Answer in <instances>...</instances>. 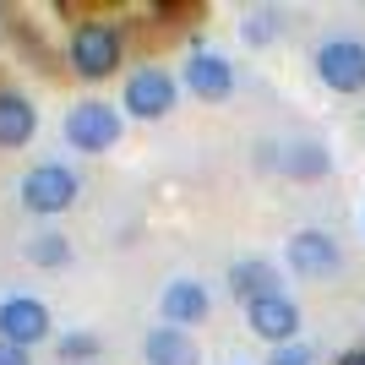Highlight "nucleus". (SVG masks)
Returning a JSON list of instances; mask_svg holds the SVG:
<instances>
[{
    "mask_svg": "<svg viewBox=\"0 0 365 365\" xmlns=\"http://www.w3.org/2000/svg\"><path fill=\"white\" fill-rule=\"evenodd\" d=\"M120 55H125V44H120V28H115V22H82V28L71 33V66H76V76H88V82L109 76L120 66Z\"/></svg>",
    "mask_w": 365,
    "mask_h": 365,
    "instance_id": "nucleus-1",
    "label": "nucleus"
},
{
    "mask_svg": "<svg viewBox=\"0 0 365 365\" xmlns=\"http://www.w3.org/2000/svg\"><path fill=\"white\" fill-rule=\"evenodd\" d=\"M66 142H71L76 153H109L120 142V109L98 104V98L76 104L71 115H66Z\"/></svg>",
    "mask_w": 365,
    "mask_h": 365,
    "instance_id": "nucleus-2",
    "label": "nucleus"
},
{
    "mask_svg": "<svg viewBox=\"0 0 365 365\" xmlns=\"http://www.w3.org/2000/svg\"><path fill=\"white\" fill-rule=\"evenodd\" d=\"M22 207L28 213H66L76 202V175L66 164H33L28 175H22Z\"/></svg>",
    "mask_w": 365,
    "mask_h": 365,
    "instance_id": "nucleus-3",
    "label": "nucleus"
},
{
    "mask_svg": "<svg viewBox=\"0 0 365 365\" xmlns=\"http://www.w3.org/2000/svg\"><path fill=\"white\" fill-rule=\"evenodd\" d=\"M120 109H125V115H137V120H164L169 109H175V82H169V71H158V66L131 71V76H125Z\"/></svg>",
    "mask_w": 365,
    "mask_h": 365,
    "instance_id": "nucleus-4",
    "label": "nucleus"
},
{
    "mask_svg": "<svg viewBox=\"0 0 365 365\" xmlns=\"http://www.w3.org/2000/svg\"><path fill=\"white\" fill-rule=\"evenodd\" d=\"M317 76L333 93H360L365 88V44L360 38H327L317 49Z\"/></svg>",
    "mask_w": 365,
    "mask_h": 365,
    "instance_id": "nucleus-5",
    "label": "nucleus"
},
{
    "mask_svg": "<svg viewBox=\"0 0 365 365\" xmlns=\"http://www.w3.org/2000/svg\"><path fill=\"white\" fill-rule=\"evenodd\" d=\"M284 262H289V273H300V278H327V273H338V267H344L338 240L327 235V229H300V235H289Z\"/></svg>",
    "mask_w": 365,
    "mask_h": 365,
    "instance_id": "nucleus-6",
    "label": "nucleus"
},
{
    "mask_svg": "<svg viewBox=\"0 0 365 365\" xmlns=\"http://www.w3.org/2000/svg\"><path fill=\"white\" fill-rule=\"evenodd\" d=\"M245 327H251L257 338H267L273 349H284V344H294V333H300V305H294L289 294L251 300L245 305Z\"/></svg>",
    "mask_w": 365,
    "mask_h": 365,
    "instance_id": "nucleus-7",
    "label": "nucleus"
},
{
    "mask_svg": "<svg viewBox=\"0 0 365 365\" xmlns=\"http://www.w3.org/2000/svg\"><path fill=\"white\" fill-rule=\"evenodd\" d=\"M0 338H6V344H16V349L44 344V338H49V311H44V300H33V294H11V300H0Z\"/></svg>",
    "mask_w": 365,
    "mask_h": 365,
    "instance_id": "nucleus-8",
    "label": "nucleus"
},
{
    "mask_svg": "<svg viewBox=\"0 0 365 365\" xmlns=\"http://www.w3.org/2000/svg\"><path fill=\"white\" fill-rule=\"evenodd\" d=\"M185 88L197 93V98H207V104H218V98H229V88H235V66H229L224 55H213V49H197V55L185 61Z\"/></svg>",
    "mask_w": 365,
    "mask_h": 365,
    "instance_id": "nucleus-9",
    "label": "nucleus"
},
{
    "mask_svg": "<svg viewBox=\"0 0 365 365\" xmlns=\"http://www.w3.org/2000/svg\"><path fill=\"white\" fill-rule=\"evenodd\" d=\"M142 354H148V365H202V349L191 344L185 327H153L142 338Z\"/></svg>",
    "mask_w": 365,
    "mask_h": 365,
    "instance_id": "nucleus-10",
    "label": "nucleus"
},
{
    "mask_svg": "<svg viewBox=\"0 0 365 365\" xmlns=\"http://www.w3.org/2000/svg\"><path fill=\"white\" fill-rule=\"evenodd\" d=\"M207 289H202L197 278H175V284H169L164 289V322L169 327H191V322H202L207 317Z\"/></svg>",
    "mask_w": 365,
    "mask_h": 365,
    "instance_id": "nucleus-11",
    "label": "nucleus"
},
{
    "mask_svg": "<svg viewBox=\"0 0 365 365\" xmlns=\"http://www.w3.org/2000/svg\"><path fill=\"white\" fill-rule=\"evenodd\" d=\"M38 131V109L22 93H0V148H22Z\"/></svg>",
    "mask_w": 365,
    "mask_h": 365,
    "instance_id": "nucleus-12",
    "label": "nucleus"
},
{
    "mask_svg": "<svg viewBox=\"0 0 365 365\" xmlns=\"http://www.w3.org/2000/svg\"><path fill=\"white\" fill-rule=\"evenodd\" d=\"M229 289L240 294L245 305H251V300H267V294H278V267H273V262H262V257L235 262V267H229Z\"/></svg>",
    "mask_w": 365,
    "mask_h": 365,
    "instance_id": "nucleus-13",
    "label": "nucleus"
},
{
    "mask_svg": "<svg viewBox=\"0 0 365 365\" xmlns=\"http://www.w3.org/2000/svg\"><path fill=\"white\" fill-rule=\"evenodd\" d=\"M284 175H294V180H322L327 169H333V158H327V148H317V142H289V148H278L273 158Z\"/></svg>",
    "mask_w": 365,
    "mask_h": 365,
    "instance_id": "nucleus-14",
    "label": "nucleus"
},
{
    "mask_svg": "<svg viewBox=\"0 0 365 365\" xmlns=\"http://www.w3.org/2000/svg\"><path fill=\"white\" fill-rule=\"evenodd\" d=\"M28 262H33V267H66V262H71L66 235H33V240H28Z\"/></svg>",
    "mask_w": 365,
    "mask_h": 365,
    "instance_id": "nucleus-15",
    "label": "nucleus"
},
{
    "mask_svg": "<svg viewBox=\"0 0 365 365\" xmlns=\"http://www.w3.org/2000/svg\"><path fill=\"white\" fill-rule=\"evenodd\" d=\"M93 354H98L93 333H61V360H93Z\"/></svg>",
    "mask_w": 365,
    "mask_h": 365,
    "instance_id": "nucleus-16",
    "label": "nucleus"
},
{
    "mask_svg": "<svg viewBox=\"0 0 365 365\" xmlns=\"http://www.w3.org/2000/svg\"><path fill=\"white\" fill-rule=\"evenodd\" d=\"M273 28H278V11H257L251 22H245V38H251V44H267Z\"/></svg>",
    "mask_w": 365,
    "mask_h": 365,
    "instance_id": "nucleus-17",
    "label": "nucleus"
},
{
    "mask_svg": "<svg viewBox=\"0 0 365 365\" xmlns=\"http://www.w3.org/2000/svg\"><path fill=\"white\" fill-rule=\"evenodd\" d=\"M267 365H311V349H305V344H284V349H273Z\"/></svg>",
    "mask_w": 365,
    "mask_h": 365,
    "instance_id": "nucleus-18",
    "label": "nucleus"
},
{
    "mask_svg": "<svg viewBox=\"0 0 365 365\" xmlns=\"http://www.w3.org/2000/svg\"><path fill=\"white\" fill-rule=\"evenodd\" d=\"M0 365H33V360H28V349H16V344L0 338Z\"/></svg>",
    "mask_w": 365,
    "mask_h": 365,
    "instance_id": "nucleus-19",
    "label": "nucleus"
},
{
    "mask_svg": "<svg viewBox=\"0 0 365 365\" xmlns=\"http://www.w3.org/2000/svg\"><path fill=\"white\" fill-rule=\"evenodd\" d=\"M338 365H365V349H349V354H344Z\"/></svg>",
    "mask_w": 365,
    "mask_h": 365,
    "instance_id": "nucleus-20",
    "label": "nucleus"
}]
</instances>
